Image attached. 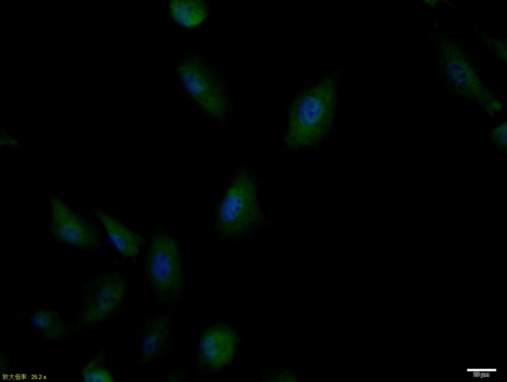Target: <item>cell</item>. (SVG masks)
Returning <instances> with one entry per match:
<instances>
[{
    "mask_svg": "<svg viewBox=\"0 0 507 382\" xmlns=\"http://www.w3.org/2000/svg\"><path fill=\"white\" fill-rule=\"evenodd\" d=\"M260 220L254 180L248 171H240L218 207L216 228L223 237H235L251 231Z\"/></svg>",
    "mask_w": 507,
    "mask_h": 382,
    "instance_id": "3957f363",
    "label": "cell"
},
{
    "mask_svg": "<svg viewBox=\"0 0 507 382\" xmlns=\"http://www.w3.org/2000/svg\"><path fill=\"white\" fill-rule=\"evenodd\" d=\"M171 329V317L168 315L153 316L147 320L142 335L143 364L152 362L162 355L168 345Z\"/></svg>",
    "mask_w": 507,
    "mask_h": 382,
    "instance_id": "30bf717a",
    "label": "cell"
},
{
    "mask_svg": "<svg viewBox=\"0 0 507 382\" xmlns=\"http://www.w3.org/2000/svg\"><path fill=\"white\" fill-rule=\"evenodd\" d=\"M125 277L117 272L103 273L82 285L78 329L95 326L118 310L127 294Z\"/></svg>",
    "mask_w": 507,
    "mask_h": 382,
    "instance_id": "5b68a950",
    "label": "cell"
},
{
    "mask_svg": "<svg viewBox=\"0 0 507 382\" xmlns=\"http://www.w3.org/2000/svg\"><path fill=\"white\" fill-rule=\"evenodd\" d=\"M0 371H1V373L2 374L3 373H5L6 371L7 367V364H6L7 361H6V360L5 359V356L3 354H0Z\"/></svg>",
    "mask_w": 507,
    "mask_h": 382,
    "instance_id": "ac0fdd59",
    "label": "cell"
},
{
    "mask_svg": "<svg viewBox=\"0 0 507 382\" xmlns=\"http://www.w3.org/2000/svg\"><path fill=\"white\" fill-rule=\"evenodd\" d=\"M93 211L104 227L114 248L122 257L136 261L145 238L104 211L98 208H94Z\"/></svg>",
    "mask_w": 507,
    "mask_h": 382,
    "instance_id": "9c48e42d",
    "label": "cell"
},
{
    "mask_svg": "<svg viewBox=\"0 0 507 382\" xmlns=\"http://www.w3.org/2000/svg\"><path fill=\"white\" fill-rule=\"evenodd\" d=\"M239 339L233 329L223 323L207 327L200 337L199 367L212 373L229 365L236 354Z\"/></svg>",
    "mask_w": 507,
    "mask_h": 382,
    "instance_id": "ba28073f",
    "label": "cell"
},
{
    "mask_svg": "<svg viewBox=\"0 0 507 382\" xmlns=\"http://www.w3.org/2000/svg\"><path fill=\"white\" fill-rule=\"evenodd\" d=\"M30 323L31 326L48 339H63L69 334L67 325L58 313L53 310L37 309L31 315Z\"/></svg>",
    "mask_w": 507,
    "mask_h": 382,
    "instance_id": "7c38bea8",
    "label": "cell"
},
{
    "mask_svg": "<svg viewBox=\"0 0 507 382\" xmlns=\"http://www.w3.org/2000/svg\"><path fill=\"white\" fill-rule=\"evenodd\" d=\"M440 62L446 76L462 95L479 103H488L492 94L482 85L463 51L454 43L443 40Z\"/></svg>",
    "mask_w": 507,
    "mask_h": 382,
    "instance_id": "52a82bcc",
    "label": "cell"
},
{
    "mask_svg": "<svg viewBox=\"0 0 507 382\" xmlns=\"http://www.w3.org/2000/svg\"><path fill=\"white\" fill-rule=\"evenodd\" d=\"M298 381L297 377L291 371L281 370L268 378L267 381L271 382H296Z\"/></svg>",
    "mask_w": 507,
    "mask_h": 382,
    "instance_id": "9a60e30c",
    "label": "cell"
},
{
    "mask_svg": "<svg viewBox=\"0 0 507 382\" xmlns=\"http://www.w3.org/2000/svg\"><path fill=\"white\" fill-rule=\"evenodd\" d=\"M177 71L182 83L198 107L213 119L223 121L227 98L215 69L202 57L195 56L181 62Z\"/></svg>",
    "mask_w": 507,
    "mask_h": 382,
    "instance_id": "277c9868",
    "label": "cell"
},
{
    "mask_svg": "<svg viewBox=\"0 0 507 382\" xmlns=\"http://www.w3.org/2000/svg\"><path fill=\"white\" fill-rule=\"evenodd\" d=\"M145 271L151 290L159 303L176 301L182 295L184 274L178 243L160 230L151 239Z\"/></svg>",
    "mask_w": 507,
    "mask_h": 382,
    "instance_id": "7a4b0ae2",
    "label": "cell"
},
{
    "mask_svg": "<svg viewBox=\"0 0 507 382\" xmlns=\"http://www.w3.org/2000/svg\"><path fill=\"white\" fill-rule=\"evenodd\" d=\"M83 381L86 382H113L110 373L104 368L98 357L93 358L82 371Z\"/></svg>",
    "mask_w": 507,
    "mask_h": 382,
    "instance_id": "4fadbf2b",
    "label": "cell"
},
{
    "mask_svg": "<svg viewBox=\"0 0 507 382\" xmlns=\"http://www.w3.org/2000/svg\"><path fill=\"white\" fill-rule=\"evenodd\" d=\"M51 229L55 240L79 248L101 245L98 228L57 196L50 197Z\"/></svg>",
    "mask_w": 507,
    "mask_h": 382,
    "instance_id": "8992f818",
    "label": "cell"
},
{
    "mask_svg": "<svg viewBox=\"0 0 507 382\" xmlns=\"http://www.w3.org/2000/svg\"><path fill=\"white\" fill-rule=\"evenodd\" d=\"M169 10L177 24L190 29L204 21L209 12L207 3L200 0H171L169 3Z\"/></svg>",
    "mask_w": 507,
    "mask_h": 382,
    "instance_id": "8fae6325",
    "label": "cell"
},
{
    "mask_svg": "<svg viewBox=\"0 0 507 382\" xmlns=\"http://www.w3.org/2000/svg\"><path fill=\"white\" fill-rule=\"evenodd\" d=\"M487 110L491 113L494 112V110H500L502 108L500 102L497 100H492L487 103Z\"/></svg>",
    "mask_w": 507,
    "mask_h": 382,
    "instance_id": "2e32d148",
    "label": "cell"
},
{
    "mask_svg": "<svg viewBox=\"0 0 507 382\" xmlns=\"http://www.w3.org/2000/svg\"><path fill=\"white\" fill-rule=\"evenodd\" d=\"M338 73L327 74L300 91L291 103L284 138L289 150L320 145L333 126L337 102Z\"/></svg>",
    "mask_w": 507,
    "mask_h": 382,
    "instance_id": "6da1fadb",
    "label": "cell"
},
{
    "mask_svg": "<svg viewBox=\"0 0 507 382\" xmlns=\"http://www.w3.org/2000/svg\"><path fill=\"white\" fill-rule=\"evenodd\" d=\"M495 45L496 46L495 48L496 49L497 53H498L499 55L502 57L505 61H506L507 51L506 47H504L503 44L500 42H496Z\"/></svg>",
    "mask_w": 507,
    "mask_h": 382,
    "instance_id": "e0dca14e",
    "label": "cell"
},
{
    "mask_svg": "<svg viewBox=\"0 0 507 382\" xmlns=\"http://www.w3.org/2000/svg\"><path fill=\"white\" fill-rule=\"evenodd\" d=\"M437 1H438V0H425V1L426 2H427V3H428L430 5H434L436 3Z\"/></svg>",
    "mask_w": 507,
    "mask_h": 382,
    "instance_id": "d6986e66",
    "label": "cell"
},
{
    "mask_svg": "<svg viewBox=\"0 0 507 382\" xmlns=\"http://www.w3.org/2000/svg\"><path fill=\"white\" fill-rule=\"evenodd\" d=\"M491 139L501 150H507V123L504 122L493 129L490 134Z\"/></svg>",
    "mask_w": 507,
    "mask_h": 382,
    "instance_id": "5bb4252c",
    "label": "cell"
}]
</instances>
